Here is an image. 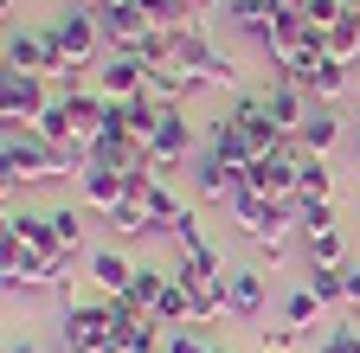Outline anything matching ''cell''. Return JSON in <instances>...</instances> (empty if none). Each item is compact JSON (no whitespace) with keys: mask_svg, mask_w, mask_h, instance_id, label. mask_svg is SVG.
Returning <instances> with one entry per match:
<instances>
[{"mask_svg":"<svg viewBox=\"0 0 360 353\" xmlns=\"http://www.w3.org/2000/svg\"><path fill=\"white\" fill-rule=\"evenodd\" d=\"M347 315H360V263H347Z\"/></svg>","mask_w":360,"mask_h":353,"instance_id":"cell-39","label":"cell"},{"mask_svg":"<svg viewBox=\"0 0 360 353\" xmlns=\"http://www.w3.org/2000/svg\"><path fill=\"white\" fill-rule=\"evenodd\" d=\"M174 65H187L200 91H232V84H238V65L225 58L193 20H187V26H174Z\"/></svg>","mask_w":360,"mask_h":353,"instance_id":"cell-3","label":"cell"},{"mask_svg":"<svg viewBox=\"0 0 360 353\" xmlns=\"http://www.w3.org/2000/svg\"><path fill=\"white\" fill-rule=\"evenodd\" d=\"M206 154H212V161H225V167H238V173H245V167L257 161V154H251V142H245V128H238L232 116L206 128Z\"/></svg>","mask_w":360,"mask_h":353,"instance_id":"cell-19","label":"cell"},{"mask_svg":"<svg viewBox=\"0 0 360 353\" xmlns=\"http://www.w3.org/2000/svg\"><path fill=\"white\" fill-rule=\"evenodd\" d=\"M7 353H39V347H32V340H13V347H7Z\"/></svg>","mask_w":360,"mask_h":353,"instance_id":"cell-41","label":"cell"},{"mask_svg":"<svg viewBox=\"0 0 360 353\" xmlns=\"http://www.w3.org/2000/svg\"><path fill=\"white\" fill-rule=\"evenodd\" d=\"M354 148H360V116H354Z\"/></svg>","mask_w":360,"mask_h":353,"instance_id":"cell-43","label":"cell"},{"mask_svg":"<svg viewBox=\"0 0 360 353\" xmlns=\"http://www.w3.org/2000/svg\"><path fill=\"white\" fill-rule=\"evenodd\" d=\"M225 20L264 46V39H270V20H277V7H270V0H225Z\"/></svg>","mask_w":360,"mask_h":353,"instance_id":"cell-25","label":"cell"},{"mask_svg":"<svg viewBox=\"0 0 360 353\" xmlns=\"http://www.w3.org/2000/svg\"><path fill=\"white\" fill-rule=\"evenodd\" d=\"M187 154H193V122H187V109H180V103H167L161 128L148 135V167L167 180V173H174L180 161H187Z\"/></svg>","mask_w":360,"mask_h":353,"instance_id":"cell-9","label":"cell"},{"mask_svg":"<svg viewBox=\"0 0 360 353\" xmlns=\"http://www.w3.org/2000/svg\"><path fill=\"white\" fill-rule=\"evenodd\" d=\"M322 353H354V321H335L322 334Z\"/></svg>","mask_w":360,"mask_h":353,"instance_id":"cell-37","label":"cell"},{"mask_svg":"<svg viewBox=\"0 0 360 353\" xmlns=\"http://www.w3.org/2000/svg\"><path fill=\"white\" fill-rule=\"evenodd\" d=\"M193 91H200V84H193L187 65H155L148 71V97H161V103H187Z\"/></svg>","mask_w":360,"mask_h":353,"instance_id":"cell-23","label":"cell"},{"mask_svg":"<svg viewBox=\"0 0 360 353\" xmlns=\"http://www.w3.org/2000/svg\"><path fill=\"white\" fill-rule=\"evenodd\" d=\"M52 77L39 71H7V84H0V128H39V116L52 109Z\"/></svg>","mask_w":360,"mask_h":353,"instance_id":"cell-4","label":"cell"},{"mask_svg":"<svg viewBox=\"0 0 360 353\" xmlns=\"http://www.w3.org/2000/svg\"><path fill=\"white\" fill-rule=\"evenodd\" d=\"M7 71L58 77V71H65V52L52 46V32H45V26H13V32H7Z\"/></svg>","mask_w":360,"mask_h":353,"instance_id":"cell-8","label":"cell"},{"mask_svg":"<svg viewBox=\"0 0 360 353\" xmlns=\"http://www.w3.org/2000/svg\"><path fill=\"white\" fill-rule=\"evenodd\" d=\"M45 32H52V46L65 52V65H103V52H110L97 13H77V7H65L58 20H45Z\"/></svg>","mask_w":360,"mask_h":353,"instance_id":"cell-5","label":"cell"},{"mask_svg":"<svg viewBox=\"0 0 360 353\" xmlns=\"http://www.w3.org/2000/svg\"><path fill=\"white\" fill-rule=\"evenodd\" d=\"M296 142H302V154H328L341 142V116L335 109H309V122L296 128Z\"/></svg>","mask_w":360,"mask_h":353,"instance_id":"cell-24","label":"cell"},{"mask_svg":"<svg viewBox=\"0 0 360 353\" xmlns=\"http://www.w3.org/2000/svg\"><path fill=\"white\" fill-rule=\"evenodd\" d=\"M52 232H58V251L77 257V251H84V206H58V212H52Z\"/></svg>","mask_w":360,"mask_h":353,"instance_id":"cell-30","label":"cell"},{"mask_svg":"<svg viewBox=\"0 0 360 353\" xmlns=\"http://www.w3.org/2000/svg\"><path fill=\"white\" fill-rule=\"evenodd\" d=\"M296 238H302L309 263H347V244H341V225H335V206H302Z\"/></svg>","mask_w":360,"mask_h":353,"instance_id":"cell-10","label":"cell"},{"mask_svg":"<svg viewBox=\"0 0 360 353\" xmlns=\"http://www.w3.org/2000/svg\"><path fill=\"white\" fill-rule=\"evenodd\" d=\"M174 244H180V257L206 244V232H200V212H187V218H180V225H174Z\"/></svg>","mask_w":360,"mask_h":353,"instance_id":"cell-36","label":"cell"},{"mask_svg":"<svg viewBox=\"0 0 360 353\" xmlns=\"http://www.w3.org/2000/svg\"><path fill=\"white\" fill-rule=\"evenodd\" d=\"M322 52H328V58H341V65H354V58H360V7H347V13L322 32Z\"/></svg>","mask_w":360,"mask_h":353,"instance_id":"cell-22","label":"cell"},{"mask_svg":"<svg viewBox=\"0 0 360 353\" xmlns=\"http://www.w3.org/2000/svg\"><path fill=\"white\" fill-rule=\"evenodd\" d=\"M110 340H116V321H110V295L65 308V353H103Z\"/></svg>","mask_w":360,"mask_h":353,"instance_id":"cell-6","label":"cell"},{"mask_svg":"<svg viewBox=\"0 0 360 353\" xmlns=\"http://www.w3.org/2000/svg\"><path fill=\"white\" fill-rule=\"evenodd\" d=\"M167 283H174V270H161V263H142V270H135L129 302L142 308V315H155V308H161V295H167Z\"/></svg>","mask_w":360,"mask_h":353,"instance_id":"cell-28","label":"cell"},{"mask_svg":"<svg viewBox=\"0 0 360 353\" xmlns=\"http://www.w3.org/2000/svg\"><path fill=\"white\" fill-rule=\"evenodd\" d=\"M347 7H360V0H347Z\"/></svg>","mask_w":360,"mask_h":353,"instance_id":"cell-45","label":"cell"},{"mask_svg":"<svg viewBox=\"0 0 360 353\" xmlns=\"http://www.w3.org/2000/svg\"><path fill=\"white\" fill-rule=\"evenodd\" d=\"M110 232H116V244H129V238H148V232H155V218H148L142 199H122V206L110 212Z\"/></svg>","mask_w":360,"mask_h":353,"instance_id":"cell-29","label":"cell"},{"mask_svg":"<svg viewBox=\"0 0 360 353\" xmlns=\"http://www.w3.org/2000/svg\"><path fill=\"white\" fill-rule=\"evenodd\" d=\"M206 353H232V347H225V340H212V347H206Z\"/></svg>","mask_w":360,"mask_h":353,"instance_id":"cell-42","label":"cell"},{"mask_svg":"<svg viewBox=\"0 0 360 353\" xmlns=\"http://www.w3.org/2000/svg\"><path fill=\"white\" fill-rule=\"evenodd\" d=\"M0 173H7V193H13V180L39 187V180H58V173H77V161L65 148H52L39 128H7L0 135Z\"/></svg>","mask_w":360,"mask_h":353,"instance_id":"cell-1","label":"cell"},{"mask_svg":"<svg viewBox=\"0 0 360 353\" xmlns=\"http://www.w3.org/2000/svg\"><path fill=\"white\" fill-rule=\"evenodd\" d=\"M77 206L97 212V218H110L122 206V173L116 167H77Z\"/></svg>","mask_w":360,"mask_h":353,"instance_id":"cell-15","label":"cell"},{"mask_svg":"<svg viewBox=\"0 0 360 353\" xmlns=\"http://www.w3.org/2000/svg\"><path fill=\"white\" fill-rule=\"evenodd\" d=\"M283 321H290V328H302V334H309V328H315V321H322V302H315V295H309V289H290V295H283Z\"/></svg>","mask_w":360,"mask_h":353,"instance_id":"cell-31","label":"cell"},{"mask_svg":"<svg viewBox=\"0 0 360 353\" xmlns=\"http://www.w3.org/2000/svg\"><path fill=\"white\" fill-rule=\"evenodd\" d=\"M283 77L296 84L302 97H315L322 109H328V103H335V97L347 91V65H341V58H328V52H302V58H296V65H290Z\"/></svg>","mask_w":360,"mask_h":353,"instance_id":"cell-7","label":"cell"},{"mask_svg":"<svg viewBox=\"0 0 360 353\" xmlns=\"http://www.w3.org/2000/svg\"><path fill=\"white\" fill-rule=\"evenodd\" d=\"M335 199V167L328 154H302L296 161V206H328Z\"/></svg>","mask_w":360,"mask_h":353,"instance_id":"cell-18","label":"cell"},{"mask_svg":"<svg viewBox=\"0 0 360 353\" xmlns=\"http://www.w3.org/2000/svg\"><path fill=\"white\" fill-rule=\"evenodd\" d=\"M71 7H77V13H97V7H103V0H71Z\"/></svg>","mask_w":360,"mask_h":353,"instance_id":"cell-40","label":"cell"},{"mask_svg":"<svg viewBox=\"0 0 360 353\" xmlns=\"http://www.w3.org/2000/svg\"><path fill=\"white\" fill-rule=\"evenodd\" d=\"M142 206H148V218H155V232H174V225H180V218H187V212H193L187 199H180V193H174V180H155V193H148Z\"/></svg>","mask_w":360,"mask_h":353,"instance_id":"cell-26","label":"cell"},{"mask_svg":"<svg viewBox=\"0 0 360 353\" xmlns=\"http://www.w3.org/2000/svg\"><path fill=\"white\" fill-rule=\"evenodd\" d=\"M206 347H212V340H206V334H200V328H174V334H167V347H161V353H206Z\"/></svg>","mask_w":360,"mask_h":353,"instance_id":"cell-35","label":"cell"},{"mask_svg":"<svg viewBox=\"0 0 360 353\" xmlns=\"http://www.w3.org/2000/svg\"><path fill=\"white\" fill-rule=\"evenodd\" d=\"M97 91H103L110 103L142 97V91H148V65H142V52H103V65H97Z\"/></svg>","mask_w":360,"mask_h":353,"instance_id":"cell-12","label":"cell"},{"mask_svg":"<svg viewBox=\"0 0 360 353\" xmlns=\"http://www.w3.org/2000/svg\"><path fill=\"white\" fill-rule=\"evenodd\" d=\"M65 251H32V244H13V238H0V283L13 289H58L65 283Z\"/></svg>","mask_w":360,"mask_h":353,"instance_id":"cell-2","label":"cell"},{"mask_svg":"<svg viewBox=\"0 0 360 353\" xmlns=\"http://www.w3.org/2000/svg\"><path fill=\"white\" fill-rule=\"evenodd\" d=\"M354 353H360V321H354Z\"/></svg>","mask_w":360,"mask_h":353,"instance_id":"cell-44","label":"cell"},{"mask_svg":"<svg viewBox=\"0 0 360 353\" xmlns=\"http://www.w3.org/2000/svg\"><path fill=\"white\" fill-rule=\"evenodd\" d=\"M13 244H32V251H58V232H52V212H32V206H7V232Z\"/></svg>","mask_w":360,"mask_h":353,"instance_id":"cell-17","label":"cell"},{"mask_svg":"<svg viewBox=\"0 0 360 353\" xmlns=\"http://www.w3.org/2000/svg\"><path fill=\"white\" fill-rule=\"evenodd\" d=\"M84 270H90V283H97V295H129L142 263H129L122 244H103V251H90V257H84Z\"/></svg>","mask_w":360,"mask_h":353,"instance_id":"cell-14","label":"cell"},{"mask_svg":"<svg viewBox=\"0 0 360 353\" xmlns=\"http://www.w3.org/2000/svg\"><path fill=\"white\" fill-rule=\"evenodd\" d=\"M97 26H103V39H110V52H135V46L155 32L148 13L135 7V0H103V7H97Z\"/></svg>","mask_w":360,"mask_h":353,"instance_id":"cell-13","label":"cell"},{"mask_svg":"<svg viewBox=\"0 0 360 353\" xmlns=\"http://www.w3.org/2000/svg\"><path fill=\"white\" fill-rule=\"evenodd\" d=\"M264 103H270V116H277V128H283V135H296V128L309 122V97L296 91L290 77H277V84H270V91H264Z\"/></svg>","mask_w":360,"mask_h":353,"instance_id":"cell-20","label":"cell"},{"mask_svg":"<svg viewBox=\"0 0 360 353\" xmlns=\"http://www.w3.org/2000/svg\"><path fill=\"white\" fill-rule=\"evenodd\" d=\"M264 302H270V277H264V270H232V277H225V315L257 321Z\"/></svg>","mask_w":360,"mask_h":353,"instance_id":"cell-16","label":"cell"},{"mask_svg":"<svg viewBox=\"0 0 360 353\" xmlns=\"http://www.w3.org/2000/svg\"><path fill=\"white\" fill-rule=\"evenodd\" d=\"M135 52H142V65H148V71H155V65H174V32H161V26H155Z\"/></svg>","mask_w":360,"mask_h":353,"instance_id":"cell-33","label":"cell"},{"mask_svg":"<svg viewBox=\"0 0 360 353\" xmlns=\"http://www.w3.org/2000/svg\"><path fill=\"white\" fill-rule=\"evenodd\" d=\"M296 340H302V328H290V321L264 328V353H296Z\"/></svg>","mask_w":360,"mask_h":353,"instance_id":"cell-34","label":"cell"},{"mask_svg":"<svg viewBox=\"0 0 360 353\" xmlns=\"http://www.w3.org/2000/svg\"><path fill=\"white\" fill-rule=\"evenodd\" d=\"M180 7H187V20L200 26V20H212V13H219V0H180Z\"/></svg>","mask_w":360,"mask_h":353,"instance_id":"cell-38","label":"cell"},{"mask_svg":"<svg viewBox=\"0 0 360 353\" xmlns=\"http://www.w3.org/2000/svg\"><path fill=\"white\" fill-rule=\"evenodd\" d=\"M135 7H142V13H148V26H161V32L187 26V7H180V0H135Z\"/></svg>","mask_w":360,"mask_h":353,"instance_id":"cell-32","label":"cell"},{"mask_svg":"<svg viewBox=\"0 0 360 353\" xmlns=\"http://www.w3.org/2000/svg\"><path fill=\"white\" fill-rule=\"evenodd\" d=\"M322 308H347V263H309V283H302Z\"/></svg>","mask_w":360,"mask_h":353,"instance_id":"cell-21","label":"cell"},{"mask_svg":"<svg viewBox=\"0 0 360 353\" xmlns=\"http://www.w3.org/2000/svg\"><path fill=\"white\" fill-rule=\"evenodd\" d=\"M232 122L245 128V142H251V154H283L296 135H283L277 128V116H270V103H264V91L257 97H238V109H232Z\"/></svg>","mask_w":360,"mask_h":353,"instance_id":"cell-11","label":"cell"},{"mask_svg":"<svg viewBox=\"0 0 360 353\" xmlns=\"http://www.w3.org/2000/svg\"><path fill=\"white\" fill-rule=\"evenodd\" d=\"M193 193H200V199H232V193H238V167H225V161L206 154L200 173H193Z\"/></svg>","mask_w":360,"mask_h":353,"instance_id":"cell-27","label":"cell"}]
</instances>
